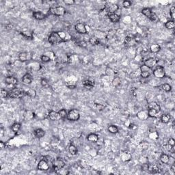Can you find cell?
Instances as JSON below:
<instances>
[{
    "mask_svg": "<svg viewBox=\"0 0 175 175\" xmlns=\"http://www.w3.org/2000/svg\"><path fill=\"white\" fill-rule=\"evenodd\" d=\"M148 109H155L156 111L160 113L161 112V107H160V105L157 104L156 102H150L148 105Z\"/></svg>",
    "mask_w": 175,
    "mask_h": 175,
    "instance_id": "cell-24",
    "label": "cell"
},
{
    "mask_svg": "<svg viewBox=\"0 0 175 175\" xmlns=\"http://www.w3.org/2000/svg\"><path fill=\"white\" fill-rule=\"evenodd\" d=\"M140 75L142 78H148L150 75V71H143L141 72Z\"/></svg>",
    "mask_w": 175,
    "mask_h": 175,
    "instance_id": "cell-46",
    "label": "cell"
},
{
    "mask_svg": "<svg viewBox=\"0 0 175 175\" xmlns=\"http://www.w3.org/2000/svg\"><path fill=\"white\" fill-rule=\"evenodd\" d=\"M5 82L6 84L10 85V86H15L16 84H17L18 80L17 78L12 77V76H9L5 79Z\"/></svg>",
    "mask_w": 175,
    "mask_h": 175,
    "instance_id": "cell-13",
    "label": "cell"
},
{
    "mask_svg": "<svg viewBox=\"0 0 175 175\" xmlns=\"http://www.w3.org/2000/svg\"><path fill=\"white\" fill-rule=\"evenodd\" d=\"M170 17H171L172 21H174V19H175V7L174 6H172V7L170 8Z\"/></svg>",
    "mask_w": 175,
    "mask_h": 175,
    "instance_id": "cell-44",
    "label": "cell"
},
{
    "mask_svg": "<svg viewBox=\"0 0 175 175\" xmlns=\"http://www.w3.org/2000/svg\"><path fill=\"white\" fill-rule=\"evenodd\" d=\"M132 5V3L130 1H128V0H125L123 2V6L124 8H130L131 6Z\"/></svg>",
    "mask_w": 175,
    "mask_h": 175,
    "instance_id": "cell-41",
    "label": "cell"
},
{
    "mask_svg": "<svg viewBox=\"0 0 175 175\" xmlns=\"http://www.w3.org/2000/svg\"><path fill=\"white\" fill-rule=\"evenodd\" d=\"M142 169L144 170H146L149 169V166L147 163H144V164H142Z\"/></svg>",
    "mask_w": 175,
    "mask_h": 175,
    "instance_id": "cell-54",
    "label": "cell"
},
{
    "mask_svg": "<svg viewBox=\"0 0 175 175\" xmlns=\"http://www.w3.org/2000/svg\"><path fill=\"white\" fill-rule=\"evenodd\" d=\"M21 124H20V123H14L13 125H12L11 129H12V131H13V132L17 133L18 131L20 130V129H21Z\"/></svg>",
    "mask_w": 175,
    "mask_h": 175,
    "instance_id": "cell-37",
    "label": "cell"
},
{
    "mask_svg": "<svg viewBox=\"0 0 175 175\" xmlns=\"http://www.w3.org/2000/svg\"><path fill=\"white\" fill-rule=\"evenodd\" d=\"M41 86H43V87H47L49 85V82L46 79H42L41 81Z\"/></svg>",
    "mask_w": 175,
    "mask_h": 175,
    "instance_id": "cell-47",
    "label": "cell"
},
{
    "mask_svg": "<svg viewBox=\"0 0 175 175\" xmlns=\"http://www.w3.org/2000/svg\"><path fill=\"white\" fill-rule=\"evenodd\" d=\"M29 53L27 52H22L20 53L19 55V60L22 62H26V61L29 60Z\"/></svg>",
    "mask_w": 175,
    "mask_h": 175,
    "instance_id": "cell-19",
    "label": "cell"
},
{
    "mask_svg": "<svg viewBox=\"0 0 175 175\" xmlns=\"http://www.w3.org/2000/svg\"><path fill=\"white\" fill-rule=\"evenodd\" d=\"M150 50L152 53H158L161 50V47L157 44H153L150 47Z\"/></svg>",
    "mask_w": 175,
    "mask_h": 175,
    "instance_id": "cell-31",
    "label": "cell"
},
{
    "mask_svg": "<svg viewBox=\"0 0 175 175\" xmlns=\"http://www.w3.org/2000/svg\"><path fill=\"white\" fill-rule=\"evenodd\" d=\"M8 94H9V92L8 91H6V90H1V97L3 99H6V98L8 97Z\"/></svg>",
    "mask_w": 175,
    "mask_h": 175,
    "instance_id": "cell-42",
    "label": "cell"
},
{
    "mask_svg": "<svg viewBox=\"0 0 175 175\" xmlns=\"http://www.w3.org/2000/svg\"><path fill=\"white\" fill-rule=\"evenodd\" d=\"M27 66L30 70H33V71L39 70H40V68H41V64H39L38 62H29V64H27Z\"/></svg>",
    "mask_w": 175,
    "mask_h": 175,
    "instance_id": "cell-14",
    "label": "cell"
},
{
    "mask_svg": "<svg viewBox=\"0 0 175 175\" xmlns=\"http://www.w3.org/2000/svg\"><path fill=\"white\" fill-rule=\"evenodd\" d=\"M66 12V9L62 6H58V7H52L49 9V13L55 16H64Z\"/></svg>",
    "mask_w": 175,
    "mask_h": 175,
    "instance_id": "cell-3",
    "label": "cell"
},
{
    "mask_svg": "<svg viewBox=\"0 0 175 175\" xmlns=\"http://www.w3.org/2000/svg\"><path fill=\"white\" fill-rule=\"evenodd\" d=\"M137 117L141 121H146L149 116H148V112L145 110H141L137 113Z\"/></svg>",
    "mask_w": 175,
    "mask_h": 175,
    "instance_id": "cell-12",
    "label": "cell"
},
{
    "mask_svg": "<svg viewBox=\"0 0 175 175\" xmlns=\"http://www.w3.org/2000/svg\"><path fill=\"white\" fill-rule=\"evenodd\" d=\"M165 27L168 29H173L174 28L175 23L174 21H172V20H170V21H168L166 23H165Z\"/></svg>",
    "mask_w": 175,
    "mask_h": 175,
    "instance_id": "cell-35",
    "label": "cell"
},
{
    "mask_svg": "<svg viewBox=\"0 0 175 175\" xmlns=\"http://www.w3.org/2000/svg\"><path fill=\"white\" fill-rule=\"evenodd\" d=\"M65 166V163L64 162L63 160H62L60 158H58L55 160H54V162H53V168L55 171H59L63 168Z\"/></svg>",
    "mask_w": 175,
    "mask_h": 175,
    "instance_id": "cell-8",
    "label": "cell"
},
{
    "mask_svg": "<svg viewBox=\"0 0 175 175\" xmlns=\"http://www.w3.org/2000/svg\"><path fill=\"white\" fill-rule=\"evenodd\" d=\"M142 13L145 15L147 18H148L150 21H157V16L156 15V14L155 12H153L150 10V8H145L144 9H142Z\"/></svg>",
    "mask_w": 175,
    "mask_h": 175,
    "instance_id": "cell-5",
    "label": "cell"
},
{
    "mask_svg": "<svg viewBox=\"0 0 175 175\" xmlns=\"http://www.w3.org/2000/svg\"><path fill=\"white\" fill-rule=\"evenodd\" d=\"M0 145H1V148H4V146H5V144H4V143L3 142H0Z\"/></svg>",
    "mask_w": 175,
    "mask_h": 175,
    "instance_id": "cell-57",
    "label": "cell"
},
{
    "mask_svg": "<svg viewBox=\"0 0 175 175\" xmlns=\"http://www.w3.org/2000/svg\"><path fill=\"white\" fill-rule=\"evenodd\" d=\"M68 150L70 152V153L72 155H75L77 154L78 149L75 146L74 144H70L69 147H68Z\"/></svg>",
    "mask_w": 175,
    "mask_h": 175,
    "instance_id": "cell-30",
    "label": "cell"
},
{
    "mask_svg": "<svg viewBox=\"0 0 175 175\" xmlns=\"http://www.w3.org/2000/svg\"><path fill=\"white\" fill-rule=\"evenodd\" d=\"M83 86L87 89H91L94 86V82L90 79L86 80L83 82Z\"/></svg>",
    "mask_w": 175,
    "mask_h": 175,
    "instance_id": "cell-25",
    "label": "cell"
},
{
    "mask_svg": "<svg viewBox=\"0 0 175 175\" xmlns=\"http://www.w3.org/2000/svg\"><path fill=\"white\" fill-rule=\"evenodd\" d=\"M121 159L124 162H127L131 159V155L130 153H129L127 152H125L121 155Z\"/></svg>",
    "mask_w": 175,
    "mask_h": 175,
    "instance_id": "cell-32",
    "label": "cell"
},
{
    "mask_svg": "<svg viewBox=\"0 0 175 175\" xmlns=\"http://www.w3.org/2000/svg\"><path fill=\"white\" fill-rule=\"evenodd\" d=\"M66 86L68 88H70V89H74L76 87V85L75 84H71V85H69V84H66Z\"/></svg>",
    "mask_w": 175,
    "mask_h": 175,
    "instance_id": "cell-55",
    "label": "cell"
},
{
    "mask_svg": "<svg viewBox=\"0 0 175 175\" xmlns=\"http://www.w3.org/2000/svg\"><path fill=\"white\" fill-rule=\"evenodd\" d=\"M150 68H149L148 67H147L146 66H145V65H142V66H141V67H140V70H141V72H143V71H150Z\"/></svg>",
    "mask_w": 175,
    "mask_h": 175,
    "instance_id": "cell-50",
    "label": "cell"
},
{
    "mask_svg": "<svg viewBox=\"0 0 175 175\" xmlns=\"http://www.w3.org/2000/svg\"><path fill=\"white\" fill-rule=\"evenodd\" d=\"M24 95H25V93H24L23 90L14 87L9 92L8 97L11 98V99H18V98H21Z\"/></svg>",
    "mask_w": 175,
    "mask_h": 175,
    "instance_id": "cell-2",
    "label": "cell"
},
{
    "mask_svg": "<svg viewBox=\"0 0 175 175\" xmlns=\"http://www.w3.org/2000/svg\"><path fill=\"white\" fill-rule=\"evenodd\" d=\"M64 3L66 5H68V6H72L75 4V2L74 0H64Z\"/></svg>",
    "mask_w": 175,
    "mask_h": 175,
    "instance_id": "cell-49",
    "label": "cell"
},
{
    "mask_svg": "<svg viewBox=\"0 0 175 175\" xmlns=\"http://www.w3.org/2000/svg\"><path fill=\"white\" fill-rule=\"evenodd\" d=\"M77 45H79V47H86V43L85 41H80V42H78Z\"/></svg>",
    "mask_w": 175,
    "mask_h": 175,
    "instance_id": "cell-52",
    "label": "cell"
},
{
    "mask_svg": "<svg viewBox=\"0 0 175 175\" xmlns=\"http://www.w3.org/2000/svg\"><path fill=\"white\" fill-rule=\"evenodd\" d=\"M121 79L118 77H115L112 81V84L115 87H118V86L121 84Z\"/></svg>",
    "mask_w": 175,
    "mask_h": 175,
    "instance_id": "cell-39",
    "label": "cell"
},
{
    "mask_svg": "<svg viewBox=\"0 0 175 175\" xmlns=\"http://www.w3.org/2000/svg\"><path fill=\"white\" fill-rule=\"evenodd\" d=\"M58 34H60L61 38H62L64 42H67V41H70V39H71V36L68 33H67V32H65V31H59Z\"/></svg>",
    "mask_w": 175,
    "mask_h": 175,
    "instance_id": "cell-20",
    "label": "cell"
},
{
    "mask_svg": "<svg viewBox=\"0 0 175 175\" xmlns=\"http://www.w3.org/2000/svg\"><path fill=\"white\" fill-rule=\"evenodd\" d=\"M118 4H110L108 7V13H115V12H116L117 10H118Z\"/></svg>",
    "mask_w": 175,
    "mask_h": 175,
    "instance_id": "cell-28",
    "label": "cell"
},
{
    "mask_svg": "<svg viewBox=\"0 0 175 175\" xmlns=\"http://www.w3.org/2000/svg\"><path fill=\"white\" fill-rule=\"evenodd\" d=\"M46 17L45 14L40 11H36L33 13V17L36 20H43Z\"/></svg>",
    "mask_w": 175,
    "mask_h": 175,
    "instance_id": "cell-23",
    "label": "cell"
},
{
    "mask_svg": "<svg viewBox=\"0 0 175 175\" xmlns=\"http://www.w3.org/2000/svg\"><path fill=\"white\" fill-rule=\"evenodd\" d=\"M89 42L92 45H98L100 43L99 39L96 37V36L90 38L89 40Z\"/></svg>",
    "mask_w": 175,
    "mask_h": 175,
    "instance_id": "cell-36",
    "label": "cell"
},
{
    "mask_svg": "<svg viewBox=\"0 0 175 175\" xmlns=\"http://www.w3.org/2000/svg\"><path fill=\"white\" fill-rule=\"evenodd\" d=\"M158 60L157 59L153 58H150L146 59L145 62H144V65L148 67L149 68L152 69L155 66V65L157 64Z\"/></svg>",
    "mask_w": 175,
    "mask_h": 175,
    "instance_id": "cell-10",
    "label": "cell"
},
{
    "mask_svg": "<svg viewBox=\"0 0 175 175\" xmlns=\"http://www.w3.org/2000/svg\"><path fill=\"white\" fill-rule=\"evenodd\" d=\"M41 60L44 62H49L51 61V58H49V56H47L46 55H41Z\"/></svg>",
    "mask_w": 175,
    "mask_h": 175,
    "instance_id": "cell-43",
    "label": "cell"
},
{
    "mask_svg": "<svg viewBox=\"0 0 175 175\" xmlns=\"http://www.w3.org/2000/svg\"><path fill=\"white\" fill-rule=\"evenodd\" d=\"M171 117L168 114H163L161 116V121L164 124H167L170 121Z\"/></svg>",
    "mask_w": 175,
    "mask_h": 175,
    "instance_id": "cell-29",
    "label": "cell"
},
{
    "mask_svg": "<svg viewBox=\"0 0 175 175\" xmlns=\"http://www.w3.org/2000/svg\"><path fill=\"white\" fill-rule=\"evenodd\" d=\"M21 34L23 36H25V37L30 38H31V34L29 33V32H21Z\"/></svg>",
    "mask_w": 175,
    "mask_h": 175,
    "instance_id": "cell-53",
    "label": "cell"
},
{
    "mask_svg": "<svg viewBox=\"0 0 175 175\" xmlns=\"http://www.w3.org/2000/svg\"><path fill=\"white\" fill-rule=\"evenodd\" d=\"M22 82H23L25 84H27V85L30 84L31 82H33V77L29 73H26L22 77Z\"/></svg>",
    "mask_w": 175,
    "mask_h": 175,
    "instance_id": "cell-15",
    "label": "cell"
},
{
    "mask_svg": "<svg viewBox=\"0 0 175 175\" xmlns=\"http://www.w3.org/2000/svg\"><path fill=\"white\" fill-rule=\"evenodd\" d=\"M87 140L90 142H93V143H95V142H97L98 140H99V136L98 135H97L96 133H90L87 136Z\"/></svg>",
    "mask_w": 175,
    "mask_h": 175,
    "instance_id": "cell-22",
    "label": "cell"
},
{
    "mask_svg": "<svg viewBox=\"0 0 175 175\" xmlns=\"http://www.w3.org/2000/svg\"><path fill=\"white\" fill-rule=\"evenodd\" d=\"M106 74L108 76H113L114 75L115 73L114 71L111 68H109V67H107V68H106Z\"/></svg>",
    "mask_w": 175,
    "mask_h": 175,
    "instance_id": "cell-45",
    "label": "cell"
},
{
    "mask_svg": "<svg viewBox=\"0 0 175 175\" xmlns=\"http://www.w3.org/2000/svg\"><path fill=\"white\" fill-rule=\"evenodd\" d=\"M96 108L98 111H103V109H105V105H103V104H96Z\"/></svg>",
    "mask_w": 175,
    "mask_h": 175,
    "instance_id": "cell-48",
    "label": "cell"
},
{
    "mask_svg": "<svg viewBox=\"0 0 175 175\" xmlns=\"http://www.w3.org/2000/svg\"><path fill=\"white\" fill-rule=\"evenodd\" d=\"M80 118L79 112L78 111L77 109H73L68 112V115H67V118L68 121H77Z\"/></svg>",
    "mask_w": 175,
    "mask_h": 175,
    "instance_id": "cell-4",
    "label": "cell"
},
{
    "mask_svg": "<svg viewBox=\"0 0 175 175\" xmlns=\"http://www.w3.org/2000/svg\"><path fill=\"white\" fill-rule=\"evenodd\" d=\"M108 17L112 23H118L121 20V17L116 13H108Z\"/></svg>",
    "mask_w": 175,
    "mask_h": 175,
    "instance_id": "cell-17",
    "label": "cell"
},
{
    "mask_svg": "<svg viewBox=\"0 0 175 175\" xmlns=\"http://www.w3.org/2000/svg\"><path fill=\"white\" fill-rule=\"evenodd\" d=\"M34 136L37 138H42L43 137L45 136V131L43 129L41 128L36 129V130H34Z\"/></svg>",
    "mask_w": 175,
    "mask_h": 175,
    "instance_id": "cell-21",
    "label": "cell"
},
{
    "mask_svg": "<svg viewBox=\"0 0 175 175\" xmlns=\"http://www.w3.org/2000/svg\"><path fill=\"white\" fill-rule=\"evenodd\" d=\"M23 91L25 94L27 95L28 97L31 98H35L36 96V92L34 89L30 88V87H27V88H24Z\"/></svg>",
    "mask_w": 175,
    "mask_h": 175,
    "instance_id": "cell-16",
    "label": "cell"
},
{
    "mask_svg": "<svg viewBox=\"0 0 175 175\" xmlns=\"http://www.w3.org/2000/svg\"><path fill=\"white\" fill-rule=\"evenodd\" d=\"M58 114H59L60 117V118L64 119V118H67L68 113H67L66 109H60V110L58 112Z\"/></svg>",
    "mask_w": 175,
    "mask_h": 175,
    "instance_id": "cell-38",
    "label": "cell"
},
{
    "mask_svg": "<svg viewBox=\"0 0 175 175\" xmlns=\"http://www.w3.org/2000/svg\"><path fill=\"white\" fill-rule=\"evenodd\" d=\"M174 168H175L174 165V164H172V165H171V170H172V171L174 173V172H175V170H174Z\"/></svg>",
    "mask_w": 175,
    "mask_h": 175,
    "instance_id": "cell-56",
    "label": "cell"
},
{
    "mask_svg": "<svg viewBox=\"0 0 175 175\" xmlns=\"http://www.w3.org/2000/svg\"><path fill=\"white\" fill-rule=\"evenodd\" d=\"M148 114L149 117H151V118H157V117H158L159 112L154 109H148Z\"/></svg>",
    "mask_w": 175,
    "mask_h": 175,
    "instance_id": "cell-33",
    "label": "cell"
},
{
    "mask_svg": "<svg viewBox=\"0 0 175 175\" xmlns=\"http://www.w3.org/2000/svg\"><path fill=\"white\" fill-rule=\"evenodd\" d=\"M154 76L156 78H159V79H162V78L165 77V72L162 66H157L155 68V69L153 71Z\"/></svg>",
    "mask_w": 175,
    "mask_h": 175,
    "instance_id": "cell-6",
    "label": "cell"
},
{
    "mask_svg": "<svg viewBox=\"0 0 175 175\" xmlns=\"http://www.w3.org/2000/svg\"><path fill=\"white\" fill-rule=\"evenodd\" d=\"M50 169V165H49V162H47V160L45 159H42V160L38 162V170L40 171H47Z\"/></svg>",
    "mask_w": 175,
    "mask_h": 175,
    "instance_id": "cell-7",
    "label": "cell"
},
{
    "mask_svg": "<svg viewBox=\"0 0 175 175\" xmlns=\"http://www.w3.org/2000/svg\"><path fill=\"white\" fill-rule=\"evenodd\" d=\"M87 27H87L85 24L82 23H78L75 25V29L77 32L81 34H86L87 33V31H88Z\"/></svg>",
    "mask_w": 175,
    "mask_h": 175,
    "instance_id": "cell-9",
    "label": "cell"
},
{
    "mask_svg": "<svg viewBox=\"0 0 175 175\" xmlns=\"http://www.w3.org/2000/svg\"><path fill=\"white\" fill-rule=\"evenodd\" d=\"M24 117H25V120L31 121V120L34 118V117H35V114L31 111H26L25 112V114H24Z\"/></svg>",
    "mask_w": 175,
    "mask_h": 175,
    "instance_id": "cell-27",
    "label": "cell"
},
{
    "mask_svg": "<svg viewBox=\"0 0 175 175\" xmlns=\"http://www.w3.org/2000/svg\"><path fill=\"white\" fill-rule=\"evenodd\" d=\"M160 162L164 164H168L170 162V157L167 154L163 153L160 156Z\"/></svg>",
    "mask_w": 175,
    "mask_h": 175,
    "instance_id": "cell-26",
    "label": "cell"
},
{
    "mask_svg": "<svg viewBox=\"0 0 175 175\" xmlns=\"http://www.w3.org/2000/svg\"><path fill=\"white\" fill-rule=\"evenodd\" d=\"M49 118L51 121H58L60 119L58 112L55 111H51L49 113Z\"/></svg>",
    "mask_w": 175,
    "mask_h": 175,
    "instance_id": "cell-18",
    "label": "cell"
},
{
    "mask_svg": "<svg viewBox=\"0 0 175 175\" xmlns=\"http://www.w3.org/2000/svg\"><path fill=\"white\" fill-rule=\"evenodd\" d=\"M168 145L171 146H174L175 145V140H174L173 138H170L168 140Z\"/></svg>",
    "mask_w": 175,
    "mask_h": 175,
    "instance_id": "cell-51",
    "label": "cell"
},
{
    "mask_svg": "<svg viewBox=\"0 0 175 175\" xmlns=\"http://www.w3.org/2000/svg\"><path fill=\"white\" fill-rule=\"evenodd\" d=\"M108 131L113 134H116L118 132V128L116 125H110L108 127Z\"/></svg>",
    "mask_w": 175,
    "mask_h": 175,
    "instance_id": "cell-34",
    "label": "cell"
},
{
    "mask_svg": "<svg viewBox=\"0 0 175 175\" xmlns=\"http://www.w3.org/2000/svg\"><path fill=\"white\" fill-rule=\"evenodd\" d=\"M162 88L163 90H164V91H165V92H170V91H171V90H172L171 86L168 84H163V85L162 86Z\"/></svg>",
    "mask_w": 175,
    "mask_h": 175,
    "instance_id": "cell-40",
    "label": "cell"
},
{
    "mask_svg": "<svg viewBox=\"0 0 175 175\" xmlns=\"http://www.w3.org/2000/svg\"><path fill=\"white\" fill-rule=\"evenodd\" d=\"M136 44V41L134 38L131 37V36H127L125 38V45L126 47H133Z\"/></svg>",
    "mask_w": 175,
    "mask_h": 175,
    "instance_id": "cell-11",
    "label": "cell"
},
{
    "mask_svg": "<svg viewBox=\"0 0 175 175\" xmlns=\"http://www.w3.org/2000/svg\"><path fill=\"white\" fill-rule=\"evenodd\" d=\"M48 41L50 44L53 45H57L62 43H64V41L61 38L58 32H56V31H53L52 33H51L48 38Z\"/></svg>",
    "mask_w": 175,
    "mask_h": 175,
    "instance_id": "cell-1",
    "label": "cell"
}]
</instances>
